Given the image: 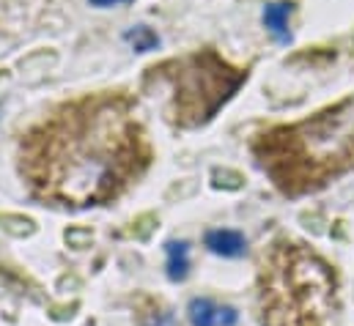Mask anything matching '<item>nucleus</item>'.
<instances>
[{"instance_id":"f257e3e1","label":"nucleus","mask_w":354,"mask_h":326,"mask_svg":"<svg viewBox=\"0 0 354 326\" xmlns=\"http://www.w3.org/2000/svg\"><path fill=\"white\" fill-rule=\"evenodd\" d=\"M47 137L50 184L77 203L107 195L138 143L132 118L115 102L66 113Z\"/></svg>"},{"instance_id":"f03ea898","label":"nucleus","mask_w":354,"mask_h":326,"mask_svg":"<svg viewBox=\"0 0 354 326\" xmlns=\"http://www.w3.org/2000/svg\"><path fill=\"white\" fill-rule=\"evenodd\" d=\"M266 151H288L297 162H313L316 170H330V164L352 162L354 157V99L324 110L313 121L291 129L272 132Z\"/></svg>"},{"instance_id":"7ed1b4c3","label":"nucleus","mask_w":354,"mask_h":326,"mask_svg":"<svg viewBox=\"0 0 354 326\" xmlns=\"http://www.w3.org/2000/svg\"><path fill=\"white\" fill-rule=\"evenodd\" d=\"M203 245H206L209 252H214V255L239 258V255H245V249H248V239H245V233H239V231L214 228V231H209V233L203 236Z\"/></svg>"},{"instance_id":"20e7f679","label":"nucleus","mask_w":354,"mask_h":326,"mask_svg":"<svg viewBox=\"0 0 354 326\" xmlns=\"http://www.w3.org/2000/svg\"><path fill=\"white\" fill-rule=\"evenodd\" d=\"M294 11V3L288 0H274V3H266L264 8V25L266 30L277 39V41H288L291 39V30H288V17Z\"/></svg>"},{"instance_id":"39448f33","label":"nucleus","mask_w":354,"mask_h":326,"mask_svg":"<svg viewBox=\"0 0 354 326\" xmlns=\"http://www.w3.org/2000/svg\"><path fill=\"white\" fill-rule=\"evenodd\" d=\"M165 252H168V277L174 282L184 280L189 271V245L187 242H168Z\"/></svg>"},{"instance_id":"423d86ee","label":"nucleus","mask_w":354,"mask_h":326,"mask_svg":"<svg viewBox=\"0 0 354 326\" xmlns=\"http://www.w3.org/2000/svg\"><path fill=\"white\" fill-rule=\"evenodd\" d=\"M217 310L220 307L206 296H198L187 305V316L192 326H217Z\"/></svg>"},{"instance_id":"0eeeda50","label":"nucleus","mask_w":354,"mask_h":326,"mask_svg":"<svg viewBox=\"0 0 354 326\" xmlns=\"http://www.w3.org/2000/svg\"><path fill=\"white\" fill-rule=\"evenodd\" d=\"M0 228L14 239H25V236L36 233V222L30 217H19V214H3L0 217Z\"/></svg>"},{"instance_id":"6e6552de","label":"nucleus","mask_w":354,"mask_h":326,"mask_svg":"<svg viewBox=\"0 0 354 326\" xmlns=\"http://www.w3.org/2000/svg\"><path fill=\"white\" fill-rule=\"evenodd\" d=\"M127 41L135 47V52H149V50L160 47V36L149 25H138V28L127 30Z\"/></svg>"},{"instance_id":"1a4fd4ad","label":"nucleus","mask_w":354,"mask_h":326,"mask_svg":"<svg viewBox=\"0 0 354 326\" xmlns=\"http://www.w3.org/2000/svg\"><path fill=\"white\" fill-rule=\"evenodd\" d=\"M66 242L72 247H77V249H83V247H88L93 242V233L91 231H66Z\"/></svg>"},{"instance_id":"9d476101","label":"nucleus","mask_w":354,"mask_h":326,"mask_svg":"<svg viewBox=\"0 0 354 326\" xmlns=\"http://www.w3.org/2000/svg\"><path fill=\"white\" fill-rule=\"evenodd\" d=\"M239 321V313H236V307H220L217 310V326H236Z\"/></svg>"},{"instance_id":"9b49d317","label":"nucleus","mask_w":354,"mask_h":326,"mask_svg":"<svg viewBox=\"0 0 354 326\" xmlns=\"http://www.w3.org/2000/svg\"><path fill=\"white\" fill-rule=\"evenodd\" d=\"M91 6H99V8H107V6H118V3H132V0H88Z\"/></svg>"}]
</instances>
